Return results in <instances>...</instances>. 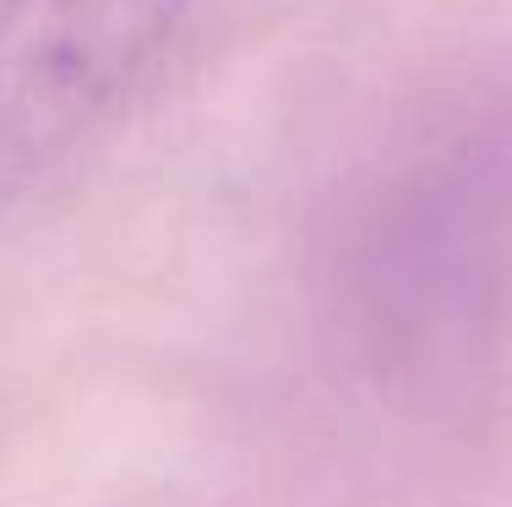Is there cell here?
Instances as JSON below:
<instances>
[{"label": "cell", "mask_w": 512, "mask_h": 507, "mask_svg": "<svg viewBox=\"0 0 512 507\" xmlns=\"http://www.w3.org/2000/svg\"><path fill=\"white\" fill-rule=\"evenodd\" d=\"M202 0H0V213L131 104Z\"/></svg>", "instance_id": "obj_1"}, {"label": "cell", "mask_w": 512, "mask_h": 507, "mask_svg": "<svg viewBox=\"0 0 512 507\" xmlns=\"http://www.w3.org/2000/svg\"><path fill=\"white\" fill-rule=\"evenodd\" d=\"M512 279V164L485 142L414 169L371 219V284L409 300V317L474 328Z\"/></svg>", "instance_id": "obj_2"}]
</instances>
